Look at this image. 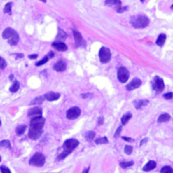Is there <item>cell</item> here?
Listing matches in <instances>:
<instances>
[{
	"instance_id": "cell-8",
	"label": "cell",
	"mask_w": 173,
	"mask_h": 173,
	"mask_svg": "<svg viewBox=\"0 0 173 173\" xmlns=\"http://www.w3.org/2000/svg\"><path fill=\"white\" fill-rule=\"evenodd\" d=\"M80 114H81V110L78 106H74V107H72V108L67 111L66 117L69 120H74V119L79 118Z\"/></svg>"
},
{
	"instance_id": "cell-30",
	"label": "cell",
	"mask_w": 173,
	"mask_h": 173,
	"mask_svg": "<svg viewBox=\"0 0 173 173\" xmlns=\"http://www.w3.org/2000/svg\"><path fill=\"white\" fill-rule=\"evenodd\" d=\"M67 36H68V35L66 34V32H63L62 29L58 30V34H57L58 39H65V38H67Z\"/></svg>"
},
{
	"instance_id": "cell-15",
	"label": "cell",
	"mask_w": 173,
	"mask_h": 173,
	"mask_svg": "<svg viewBox=\"0 0 173 173\" xmlns=\"http://www.w3.org/2000/svg\"><path fill=\"white\" fill-rule=\"evenodd\" d=\"M53 69L57 72H63L66 69V63H64L63 61H58L54 64Z\"/></svg>"
},
{
	"instance_id": "cell-45",
	"label": "cell",
	"mask_w": 173,
	"mask_h": 173,
	"mask_svg": "<svg viewBox=\"0 0 173 173\" xmlns=\"http://www.w3.org/2000/svg\"><path fill=\"white\" fill-rule=\"evenodd\" d=\"M89 171H90V167H88V168H86V169H85L82 173H89Z\"/></svg>"
},
{
	"instance_id": "cell-16",
	"label": "cell",
	"mask_w": 173,
	"mask_h": 173,
	"mask_svg": "<svg viewBox=\"0 0 173 173\" xmlns=\"http://www.w3.org/2000/svg\"><path fill=\"white\" fill-rule=\"evenodd\" d=\"M52 46L54 47L56 50L60 51V52H65L68 50V47L63 42H54V43H53Z\"/></svg>"
},
{
	"instance_id": "cell-35",
	"label": "cell",
	"mask_w": 173,
	"mask_h": 173,
	"mask_svg": "<svg viewBox=\"0 0 173 173\" xmlns=\"http://www.w3.org/2000/svg\"><path fill=\"white\" fill-rule=\"evenodd\" d=\"M124 151L127 155H131V153L133 152V147L130 146V145H126L125 148H124Z\"/></svg>"
},
{
	"instance_id": "cell-26",
	"label": "cell",
	"mask_w": 173,
	"mask_h": 173,
	"mask_svg": "<svg viewBox=\"0 0 173 173\" xmlns=\"http://www.w3.org/2000/svg\"><path fill=\"white\" fill-rule=\"evenodd\" d=\"M25 129H26V127L25 126V125L18 126L17 128H16V134H17V135H20H20H22L25 133Z\"/></svg>"
},
{
	"instance_id": "cell-43",
	"label": "cell",
	"mask_w": 173,
	"mask_h": 173,
	"mask_svg": "<svg viewBox=\"0 0 173 173\" xmlns=\"http://www.w3.org/2000/svg\"><path fill=\"white\" fill-rule=\"evenodd\" d=\"M37 57V55L35 54V55H29V58H32V59H36Z\"/></svg>"
},
{
	"instance_id": "cell-28",
	"label": "cell",
	"mask_w": 173,
	"mask_h": 173,
	"mask_svg": "<svg viewBox=\"0 0 173 173\" xmlns=\"http://www.w3.org/2000/svg\"><path fill=\"white\" fill-rule=\"evenodd\" d=\"M134 165V161H123V162H121L120 163V166L123 169H126V168H128L130 166Z\"/></svg>"
},
{
	"instance_id": "cell-9",
	"label": "cell",
	"mask_w": 173,
	"mask_h": 173,
	"mask_svg": "<svg viewBox=\"0 0 173 173\" xmlns=\"http://www.w3.org/2000/svg\"><path fill=\"white\" fill-rule=\"evenodd\" d=\"M153 89L157 91V92H161L164 90V88H165V84H164V81L163 79L160 77H155V79L153 80Z\"/></svg>"
},
{
	"instance_id": "cell-47",
	"label": "cell",
	"mask_w": 173,
	"mask_h": 173,
	"mask_svg": "<svg viewBox=\"0 0 173 173\" xmlns=\"http://www.w3.org/2000/svg\"><path fill=\"white\" fill-rule=\"evenodd\" d=\"M40 1H41V2H43V3H46V2H47V0H40Z\"/></svg>"
},
{
	"instance_id": "cell-42",
	"label": "cell",
	"mask_w": 173,
	"mask_h": 173,
	"mask_svg": "<svg viewBox=\"0 0 173 173\" xmlns=\"http://www.w3.org/2000/svg\"><path fill=\"white\" fill-rule=\"evenodd\" d=\"M127 7H124V8H121L120 9H118V13H123V12H124L125 10H127Z\"/></svg>"
},
{
	"instance_id": "cell-34",
	"label": "cell",
	"mask_w": 173,
	"mask_h": 173,
	"mask_svg": "<svg viewBox=\"0 0 173 173\" xmlns=\"http://www.w3.org/2000/svg\"><path fill=\"white\" fill-rule=\"evenodd\" d=\"M6 66H7L6 61H5L3 57H0V69H5Z\"/></svg>"
},
{
	"instance_id": "cell-31",
	"label": "cell",
	"mask_w": 173,
	"mask_h": 173,
	"mask_svg": "<svg viewBox=\"0 0 173 173\" xmlns=\"http://www.w3.org/2000/svg\"><path fill=\"white\" fill-rule=\"evenodd\" d=\"M0 147H4V148L11 149L10 142L8 140H2V141H0Z\"/></svg>"
},
{
	"instance_id": "cell-10",
	"label": "cell",
	"mask_w": 173,
	"mask_h": 173,
	"mask_svg": "<svg viewBox=\"0 0 173 173\" xmlns=\"http://www.w3.org/2000/svg\"><path fill=\"white\" fill-rule=\"evenodd\" d=\"M105 4L109 7H114L116 10L118 11V9L122 8V2L121 0H106Z\"/></svg>"
},
{
	"instance_id": "cell-23",
	"label": "cell",
	"mask_w": 173,
	"mask_h": 173,
	"mask_svg": "<svg viewBox=\"0 0 173 173\" xmlns=\"http://www.w3.org/2000/svg\"><path fill=\"white\" fill-rule=\"evenodd\" d=\"M132 118V114L131 113H127V114H125L123 118H122V119H121V122H122V124L123 125H125V124H127V122L130 120Z\"/></svg>"
},
{
	"instance_id": "cell-19",
	"label": "cell",
	"mask_w": 173,
	"mask_h": 173,
	"mask_svg": "<svg viewBox=\"0 0 173 173\" xmlns=\"http://www.w3.org/2000/svg\"><path fill=\"white\" fill-rule=\"evenodd\" d=\"M165 40H166V36L165 34H161L158 36L157 40H156V44L160 47H162L165 44Z\"/></svg>"
},
{
	"instance_id": "cell-24",
	"label": "cell",
	"mask_w": 173,
	"mask_h": 173,
	"mask_svg": "<svg viewBox=\"0 0 173 173\" xmlns=\"http://www.w3.org/2000/svg\"><path fill=\"white\" fill-rule=\"evenodd\" d=\"M85 139L88 141H92L95 139V133L94 131H89V132H87L85 134Z\"/></svg>"
},
{
	"instance_id": "cell-41",
	"label": "cell",
	"mask_w": 173,
	"mask_h": 173,
	"mask_svg": "<svg viewBox=\"0 0 173 173\" xmlns=\"http://www.w3.org/2000/svg\"><path fill=\"white\" fill-rule=\"evenodd\" d=\"M103 121H104V118H103V117H100L99 119H98V124H99V125H102V124H103Z\"/></svg>"
},
{
	"instance_id": "cell-17",
	"label": "cell",
	"mask_w": 173,
	"mask_h": 173,
	"mask_svg": "<svg viewBox=\"0 0 173 173\" xmlns=\"http://www.w3.org/2000/svg\"><path fill=\"white\" fill-rule=\"evenodd\" d=\"M156 167V163L154 160H150L146 165L143 167V171L144 172H150L152 170H154Z\"/></svg>"
},
{
	"instance_id": "cell-32",
	"label": "cell",
	"mask_w": 173,
	"mask_h": 173,
	"mask_svg": "<svg viewBox=\"0 0 173 173\" xmlns=\"http://www.w3.org/2000/svg\"><path fill=\"white\" fill-rule=\"evenodd\" d=\"M95 144H107L108 143V139L106 137H104V138H101V139H98L95 140Z\"/></svg>"
},
{
	"instance_id": "cell-13",
	"label": "cell",
	"mask_w": 173,
	"mask_h": 173,
	"mask_svg": "<svg viewBox=\"0 0 173 173\" xmlns=\"http://www.w3.org/2000/svg\"><path fill=\"white\" fill-rule=\"evenodd\" d=\"M43 97L48 102H53V101L57 100L60 97V95L58 93H55V92H48L47 94L44 95Z\"/></svg>"
},
{
	"instance_id": "cell-36",
	"label": "cell",
	"mask_w": 173,
	"mask_h": 173,
	"mask_svg": "<svg viewBox=\"0 0 173 173\" xmlns=\"http://www.w3.org/2000/svg\"><path fill=\"white\" fill-rule=\"evenodd\" d=\"M0 171H1V173H11L10 171H9V169L7 168L6 166H4V165L0 166Z\"/></svg>"
},
{
	"instance_id": "cell-25",
	"label": "cell",
	"mask_w": 173,
	"mask_h": 173,
	"mask_svg": "<svg viewBox=\"0 0 173 173\" xmlns=\"http://www.w3.org/2000/svg\"><path fill=\"white\" fill-rule=\"evenodd\" d=\"M19 88H20V83H19L18 81H15L14 84L12 85V86L10 87L9 90H10L12 93H15L16 91H18Z\"/></svg>"
},
{
	"instance_id": "cell-5",
	"label": "cell",
	"mask_w": 173,
	"mask_h": 173,
	"mask_svg": "<svg viewBox=\"0 0 173 173\" xmlns=\"http://www.w3.org/2000/svg\"><path fill=\"white\" fill-rule=\"evenodd\" d=\"M44 124H45V118H43L42 117L33 118L30 123L31 128L37 131H41L42 127H44Z\"/></svg>"
},
{
	"instance_id": "cell-14",
	"label": "cell",
	"mask_w": 173,
	"mask_h": 173,
	"mask_svg": "<svg viewBox=\"0 0 173 173\" xmlns=\"http://www.w3.org/2000/svg\"><path fill=\"white\" fill-rule=\"evenodd\" d=\"M74 40H75V43L76 46H81L84 44V40L82 37V35L77 31H74Z\"/></svg>"
},
{
	"instance_id": "cell-40",
	"label": "cell",
	"mask_w": 173,
	"mask_h": 173,
	"mask_svg": "<svg viewBox=\"0 0 173 173\" xmlns=\"http://www.w3.org/2000/svg\"><path fill=\"white\" fill-rule=\"evenodd\" d=\"M92 95L90 94V93H86V94H82L81 95V96H82V98H84V99H85V98H88V97H90Z\"/></svg>"
},
{
	"instance_id": "cell-38",
	"label": "cell",
	"mask_w": 173,
	"mask_h": 173,
	"mask_svg": "<svg viewBox=\"0 0 173 173\" xmlns=\"http://www.w3.org/2000/svg\"><path fill=\"white\" fill-rule=\"evenodd\" d=\"M121 131H122V127L120 126L119 127H118V129H117V131H116V133H115V138H118V136H119V134H120V133H121Z\"/></svg>"
},
{
	"instance_id": "cell-44",
	"label": "cell",
	"mask_w": 173,
	"mask_h": 173,
	"mask_svg": "<svg viewBox=\"0 0 173 173\" xmlns=\"http://www.w3.org/2000/svg\"><path fill=\"white\" fill-rule=\"evenodd\" d=\"M147 140H148V139H144L141 141V143H140V145H143L144 143H146V142H147Z\"/></svg>"
},
{
	"instance_id": "cell-46",
	"label": "cell",
	"mask_w": 173,
	"mask_h": 173,
	"mask_svg": "<svg viewBox=\"0 0 173 173\" xmlns=\"http://www.w3.org/2000/svg\"><path fill=\"white\" fill-rule=\"evenodd\" d=\"M17 57H23V54H18Z\"/></svg>"
},
{
	"instance_id": "cell-3",
	"label": "cell",
	"mask_w": 173,
	"mask_h": 173,
	"mask_svg": "<svg viewBox=\"0 0 173 173\" xmlns=\"http://www.w3.org/2000/svg\"><path fill=\"white\" fill-rule=\"evenodd\" d=\"M150 23V20L148 19V17L144 15H138L134 16L131 20V24L133 25L134 28L137 29H142V28H145Z\"/></svg>"
},
{
	"instance_id": "cell-48",
	"label": "cell",
	"mask_w": 173,
	"mask_h": 173,
	"mask_svg": "<svg viewBox=\"0 0 173 173\" xmlns=\"http://www.w3.org/2000/svg\"><path fill=\"white\" fill-rule=\"evenodd\" d=\"M140 1H141L142 3H143V2H144V0H140Z\"/></svg>"
},
{
	"instance_id": "cell-4",
	"label": "cell",
	"mask_w": 173,
	"mask_h": 173,
	"mask_svg": "<svg viewBox=\"0 0 173 173\" xmlns=\"http://www.w3.org/2000/svg\"><path fill=\"white\" fill-rule=\"evenodd\" d=\"M46 161V158L41 153H36L31 159H30V165H35V166H43Z\"/></svg>"
},
{
	"instance_id": "cell-18",
	"label": "cell",
	"mask_w": 173,
	"mask_h": 173,
	"mask_svg": "<svg viewBox=\"0 0 173 173\" xmlns=\"http://www.w3.org/2000/svg\"><path fill=\"white\" fill-rule=\"evenodd\" d=\"M41 131H37V130L30 128V131H29V138L30 139H37L40 136H41Z\"/></svg>"
},
{
	"instance_id": "cell-50",
	"label": "cell",
	"mask_w": 173,
	"mask_h": 173,
	"mask_svg": "<svg viewBox=\"0 0 173 173\" xmlns=\"http://www.w3.org/2000/svg\"><path fill=\"white\" fill-rule=\"evenodd\" d=\"M0 125H1V121H0Z\"/></svg>"
},
{
	"instance_id": "cell-11",
	"label": "cell",
	"mask_w": 173,
	"mask_h": 173,
	"mask_svg": "<svg viewBox=\"0 0 173 173\" xmlns=\"http://www.w3.org/2000/svg\"><path fill=\"white\" fill-rule=\"evenodd\" d=\"M142 84V81L139 79H138V78H135L134 79L127 85V90H128V91H130V90H133L134 89H137V88H139V87Z\"/></svg>"
},
{
	"instance_id": "cell-29",
	"label": "cell",
	"mask_w": 173,
	"mask_h": 173,
	"mask_svg": "<svg viewBox=\"0 0 173 173\" xmlns=\"http://www.w3.org/2000/svg\"><path fill=\"white\" fill-rule=\"evenodd\" d=\"M160 173H173V170L172 166L170 165H165L164 166L161 170H160Z\"/></svg>"
},
{
	"instance_id": "cell-2",
	"label": "cell",
	"mask_w": 173,
	"mask_h": 173,
	"mask_svg": "<svg viewBox=\"0 0 173 173\" xmlns=\"http://www.w3.org/2000/svg\"><path fill=\"white\" fill-rule=\"evenodd\" d=\"M3 38L9 39L8 43L12 46H15L19 41V35L15 30L11 28H7L3 32Z\"/></svg>"
},
{
	"instance_id": "cell-49",
	"label": "cell",
	"mask_w": 173,
	"mask_h": 173,
	"mask_svg": "<svg viewBox=\"0 0 173 173\" xmlns=\"http://www.w3.org/2000/svg\"><path fill=\"white\" fill-rule=\"evenodd\" d=\"M0 161H1V156H0Z\"/></svg>"
},
{
	"instance_id": "cell-1",
	"label": "cell",
	"mask_w": 173,
	"mask_h": 173,
	"mask_svg": "<svg viewBox=\"0 0 173 173\" xmlns=\"http://www.w3.org/2000/svg\"><path fill=\"white\" fill-rule=\"evenodd\" d=\"M79 144V141L75 139H70L66 140L63 144V151L59 155V156L57 157V160H63L65 157H67Z\"/></svg>"
},
{
	"instance_id": "cell-39",
	"label": "cell",
	"mask_w": 173,
	"mask_h": 173,
	"mask_svg": "<svg viewBox=\"0 0 173 173\" xmlns=\"http://www.w3.org/2000/svg\"><path fill=\"white\" fill-rule=\"evenodd\" d=\"M122 139H123V140H125L127 142H133L134 141V139H131V138H128V137H122Z\"/></svg>"
},
{
	"instance_id": "cell-33",
	"label": "cell",
	"mask_w": 173,
	"mask_h": 173,
	"mask_svg": "<svg viewBox=\"0 0 173 173\" xmlns=\"http://www.w3.org/2000/svg\"><path fill=\"white\" fill-rule=\"evenodd\" d=\"M48 59H49V57H48V56H46V57H43L41 61L37 62V63H36V66H41V65H42V64L46 63L47 61H48Z\"/></svg>"
},
{
	"instance_id": "cell-21",
	"label": "cell",
	"mask_w": 173,
	"mask_h": 173,
	"mask_svg": "<svg viewBox=\"0 0 173 173\" xmlns=\"http://www.w3.org/2000/svg\"><path fill=\"white\" fill-rule=\"evenodd\" d=\"M149 103L148 101H144V100H141V101H136L134 102V106L136 107V109H140L142 106H146Z\"/></svg>"
},
{
	"instance_id": "cell-27",
	"label": "cell",
	"mask_w": 173,
	"mask_h": 173,
	"mask_svg": "<svg viewBox=\"0 0 173 173\" xmlns=\"http://www.w3.org/2000/svg\"><path fill=\"white\" fill-rule=\"evenodd\" d=\"M11 8H12V3L8 2L5 4L4 8V12L5 14H11Z\"/></svg>"
},
{
	"instance_id": "cell-7",
	"label": "cell",
	"mask_w": 173,
	"mask_h": 173,
	"mask_svg": "<svg viewBox=\"0 0 173 173\" xmlns=\"http://www.w3.org/2000/svg\"><path fill=\"white\" fill-rule=\"evenodd\" d=\"M129 78V72L125 67L119 68L118 71V79L122 83H126Z\"/></svg>"
},
{
	"instance_id": "cell-6",
	"label": "cell",
	"mask_w": 173,
	"mask_h": 173,
	"mask_svg": "<svg viewBox=\"0 0 173 173\" xmlns=\"http://www.w3.org/2000/svg\"><path fill=\"white\" fill-rule=\"evenodd\" d=\"M99 57H100V60L102 63H109L111 58L110 50L105 47H102L99 51Z\"/></svg>"
},
{
	"instance_id": "cell-22",
	"label": "cell",
	"mask_w": 173,
	"mask_h": 173,
	"mask_svg": "<svg viewBox=\"0 0 173 173\" xmlns=\"http://www.w3.org/2000/svg\"><path fill=\"white\" fill-rule=\"evenodd\" d=\"M44 97L43 96H38L36 98H35L32 102L30 103V105H36V106H39L41 103L43 102Z\"/></svg>"
},
{
	"instance_id": "cell-12",
	"label": "cell",
	"mask_w": 173,
	"mask_h": 173,
	"mask_svg": "<svg viewBox=\"0 0 173 173\" xmlns=\"http://www.w3.org/2000/svg\"><path fill=\"white\" fill-rule=\"evenodd\" d=\"M41 114H42V110L40 107H34L28 111V116L32 118L41 117Z\"/></svg>"
},
{
	"instance_id": "cell-37",
	"label": "cell",
	"mask_w": 173,
	"mask_h": 173,
	"mask_svg": "<svg viewBox=\"0 0 173 173\" xmlns=\"http://www.w3.org/2000/svg\"><path fill=\"white\" fill-rule=\"evenodd\" d=\"M164 97H165L166 100H172V92H169L167 94L164 95Z\"/></svg>"
},
{
	"instance_id": "cell-20",
	"label": "cell",
	"mask_w": 173,
	"mask_h": 173,
	"mask_svg": "<svg viewBox=\"0 0 173 173\" xmlns=\"http://www.w3.org/2000/svg\"><path fill=\"white\" fill-rule=\"evenodd\" d=\"M171 119V116L167 113H164L162 115H160L159 118H158V122L159 123H165V122H168Z\"/></svg>"
}]
</instances>
